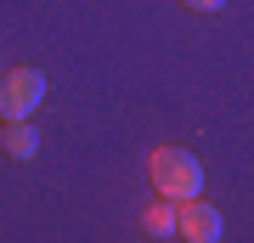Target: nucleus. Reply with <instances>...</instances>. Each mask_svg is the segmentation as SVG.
<instances>
[{
	"label": "nucleus",
	"instance_id": "f03ea898",
	"mask_svg": "<svg viewBox=\"0 0 254 243\" xmlns=\"http://www.w3.org/2000/svg\"><path fill=\"white\" fill-rule=\"evenodd\" d=\"M46 102V74L40 68H6V80H0V119H28Z\"/></svg>",
	"mask_w": 254,
	"mask_h": 243
},
{
	"label": "nucleus",
	"instance_id": "423d86ee",
	"mask_svg": "<svg viewBox=\"0 0 254 243\" xmlns=\"http://www.w3.org/2000/svg\"><path fill=\"white\" fill-rule=\"evenodd\" d=\"M187 6H192V11H220L226 0H187Z\"/></svg>",
	"mask_w": 254,
	"mask_h": 243
},
{
	"label": "nucleus",
	"instance_id": "7ed1b4c3",
	"mask_svg": "<svg viewBox=\"0 0 254 243\" xmlns=\"http://www.w3.org/2000/svg\"><path fill=\"white\" fill-rule=\"evenodd\" d=\"M220 232H226V221H220L215 204H203V198L175 204V238H187V243H220Z\"/></svg>",
	"mask_w": 254,
	"mask_h": 243
},
{
	"label": "nucleus",
	"instance_id": "39448f33",
	"mask_svg": "<svg viewBox=\"0 0 254 243\" xmlns=\"http://www.w3.org/2000/svg\"><path fill=\"white\" fill-rule=\"evenodd\" d=\"M141 226L153 238H175V204L170 198H158V204H147V215H141Z\"/></svg>",
	"mask_w": 254,
	"mask_h": 243
},
{
	"label": "nucleus",
	"instance_id": "f257e3e1",
	"mask_svg": "<svg viewBox=\"0 0 254 243\" xmlns=\"http://www.w3.org/2000/svg\"><path fill=\"white\" fill-rule=\"evenodd\" d=\"M147 175H153V192H158V198H170V204L203 198V164L192 159L187 147H153Z\"/></svg>",
	"mask_w": 254,
	"mask_h": 243
},
{
	"label": "nucleus",
	"instance_id": "20e7f679",
	"mask_svg": "<svg viewBox=\"0 0 254 243\" xmlns=\"http://www.w3.org/2000/svg\"><path fill=\"white\" fill-rule=\"evenodd\" d=\"M34 147H40V130L28 125V119H11L6 125V153L11 159H34Z\"/></svg>",
	"mask_w": 254,
	"mask_h": 243
}]
</instances>
